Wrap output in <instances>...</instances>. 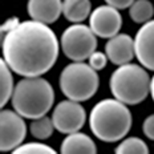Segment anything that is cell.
<instances>
[{"instance_id": "cell-7", "label": "cell", "mask_w": 154, "mask_h": 154, "mask_svg": "<svg viewBox=\"0 0 154 154\" xmlns=\"http://www.w3.org/2000/svg\"><path fill=\"white\" fill-rule=\"evenodd\" d=\"M27 136L24 117L15 110L3 109L0 113V150L11 152L23 143Z\"/></svg>"}, {"instance_id": "cell-12", "label": "cell", "mask_w": 154, "mask_h": 154, "mask_svg": "<svg viewBox=\"0 0 154 154\" xmlns=\"http://www.w3.org/2000/svg\"><path fill=\"white\" fill-rule=\"evenodd\" d=\"M27 11L33 20L52 24L63 15V0H28Z\"/></svg>"}, {"instance_id": "cell-22", "label": "cell", "mask_w": 154, "mask_h": 154, "mask_svg": "<svg viewBox=\"0 0 154 154\" xmlns=\"http://www.w3.org/2000/svg\"><path fill=\"white\" fill-rule=\"evenodd\" d=\"M105 3L117 9H126L134 3V0H105Z\"/></svg>"}, {"instance_id": "cell-16", "label": "cell", "mask_w": 154, "mask_h": 154, "mask_svg": "<svg viewBox=\"0 0 154 154\" xmlns=\"http://www.w3.org/2000/svg\"><path fill=\"white\" fill-rule=\"evenodd\" d=\"M154 15V7L149 0H134V3L129 7L130 19L137 24H143L152 20Z\"/></svg>"}, {"instance_id": "cell-19", "label": "cell", "mask_w": 154, "mask_h": 154, "mask_svg": "<svg viewBox=\"0 0 154 154\" xmlns=\"http://www.w3.org/2000/svg\"><path fill=\"white\" fill-rule=\"evenodd\" d=\"M12 153L15 154H54V149L45 143L40 142H28V143H21L17 146Z\"/></svg>"}, {"instance_id": "cell-6", "label": "cell", "mask_w": 154, "mask_h": 154, "mask_svg": "<svg viewBox=\"0 0 154 154\" xmlns=\"http://www.w3.org/2000/svg\"><path fill=\"white\" fill-rule=\"evenodd\" d=\"M63 53L72 61H84L96 51L97 36L91 27L73 23L63 32L60 38Z\"/></svg>"}, {"instance_id": "cell-21", "label": "cell", "mask_w": 154, "mask_h": 154, "mask_svg": "<svg viewBox=\"0 0 154 154\" xmlns=\"http://www.w3.org/2000/svg\"><path fill=\"white\" fill-rule=\"evenodd\" d=\"M142 130L147 138L154 141V114H150L145 118L142 124Z\"/></svg>"}, {"instance_id": "cell-3", "label": "cell", "mask_w": 154, "mask_h": 154, "mask_svg": "<svg viewBox=\"0 0 154 154\" xmlns=\"http://www.w3.org/2000/svg\"><path fill=\"white\" fill-rule=\"evenodd\" d=\"M12 106L28 120L47 116L54 102V91L49 81L37 77H24L16 84L11 98Z\"/></svg>"}, {"instance_id": "cell-20", "label": "cell", "mask_w": 154, "mask_h": 154, "mask_svg": "<svg viewBox=\"0 0 154 154\" xmlns=\"http://www.w3.org/2000/svg\"><path fill=\"white\" fill-rule=\"evenodd\" d=\"M108 60L109 59H108L106 53H102V52H97V51H94V52L89 56L88 63H89V65H91L93 69L101 70V69H104L105 66H106Z\"/></svg>"}, {"instance_id": "cell-11", "label": "cell", "mask_w": 154, "mask_h": 154, "mask_svg": "<svg viewBox=\"0 0 154 154\" xmlns=\"http://www.w3.org/2000/svg\"><path fill=\"white\" fill-rule=\"evenodd\" d=\"M105 53L109 61L117 66L130 63L136 56L134 38L126 33H117L108 38V43L105 44Z\"/></svg>"}, {"instance_id": "cell-13", "label": "cell", "mask_w": 154, "mask_h": 154, "mask_svg": "<svg viewBox=\"0 0 154 154\" xmlns=\"http://www.w3.org/2000/svg\"><path fill=\"white\" fill-rule=\"evenodd\" d=\"M60 150L64 154H76V153L94 154L97 153V146H96V143L93 142V140L88 134L75 131V133L66 134V137L61 142Z\"/></svg>"}, {"instance_id": "cell-15", "label": "cell", "mask_w": 154, "mask_h": 154, "mask_svg": "<svg viewBox=\"0 0 154 154\" xmlns=\"http://www.w3.org/2000/svg\"><path fill=\"white\" fill-rule=\"evenodd\" d=\"M14 77L12 69L4 60H0V106H5L7 102L12 98L14 94Z\"/></svg>"}, {"instance_id": "cell-10", "label": "cell", "mask_w": 154, "mask_h": 154, "mask_svg": "<svg viewBox=\"0 0 154 154\" xmlns=\"http://www.w3.org/2000/svg\"><path fill=\"white\" fill-rule=\"evenodd\" d=\"M136 57L149 70H154V20L146 21L141 25L134 37Z\"/></svg>"}, {"instance_id": "cell-23", "label": "cell", "mask_w": 154, "mask_h": 154, "mask_svg": "<svg viewBox=\"0 0 154 154\" xmlns=\"http://www.w3.org/2000/svg\"><path fill=\"white\" fill-rule=\"evenodd\" d=\"M20 21H19V19L17 17H11V19H8L7 21H4V24L2 25V33H7V32H9L11 29H14V28L17 25Z\"/></svg>"}, {"instance_id": "cell-1", "label": "cell", "mask_w": 154, "mask_h": 154, "mask_svg": "<svg viewBox=\"0 0 154 154\" xmlns=\"http://www.w3.org/2000/svg\"><path fill=\"white\" fill-rule=\"evenodd\" d=\"M60 43L48 24L33 19L20 21L4 35L3 57L12 72L21 77H37L52 69Z\"/></svg>"}, {"instance_id": "cell-17", "label": "cell", "mask_w": 154, "mask_h": 154, "mask_svg": "<svg viewBox=\"0 0 154 154\" xmlns=\"http://www.w3.org/2000/svg\"><path fill=\"white\" fill-rule=\"evenodd\" d=\"M56 129L53 125L52 118H48L47 116L33 120L29 125V130L31 134L37 140H47L52 136L53 130Z\"/></svg>"}, {"instance_id": "cell-2", "label": "cell", "mask_w": 154, "mask_h": 154, "mask_svg": "<svg viewBox=\"0 0 154 154\" xmlns=\"http://www.w3.org/2000/svg\"><path fill=\"white\" fill-rule=\"evenodd\" d=\"M133 118L126 104L117 98H105L89 114L92 133L102 142H117L129 133Z\"/></svg>"}, {"instance_id": "cell-4", "label": "cell", "mask_w": 154, "mask_h": 154, "mask_svg": "<svg viewBox=\"0 0 154 154\" xmlns=\"http://www.w3.org/2000/svg\"><path fill=\"white\" fill-rule=\"evenodd\" d=\"M150 82L145 66L137 64H124L112 73L109 86L114 98L126 105L142 102L150 93Z\"/></svg>"}, {"instance_id": "cell-5", "label": "cell", "mask_w": 154, "mask_h": 154, "mask_svg": "<svg viewBox=\"0 0 154 154\" xmlns=\"http://www.w3.org/2000/svg\"><path fill=\"white\" fill-rule=\"evenodd\" d=\"M60 89L66 98L73 101H88L96 94L100 79L97 70L82 61H73L60 75Z\"/></svg>"}, {"instance_id": "cell-8", "label": "cell", "mask_w": 154, "mask_h": 154, "mask_svg": "<svg viewBox=\"0 0 154 154\" xmlns=\"http://www.w3.org/2000/svg\"><path fill=\"white\" fill-rule=\"evenodd\" d=\"M51 118L57 131L70 134L82 129L86 121V112L79 101L68 98L56 105Z\"/></svg>"}, {"instance_id": "cell-24", "label": "cell", "mask_w": 154, "mask_h": 154, "mask_svg": "<svg viewBox=\"0 0 154 154\" xmlns=\"http://www.w3.org/2000/svg\"><path fill=\"white\" fill-rule=\"evenodd\" d=\"M150 93H152V98L154 101V76L152 77V82H150Z\"/></svg>"}, {"instance_id": "cell-14", "label": "cell", "mask_w": 154, "mask_h": 154, "mask_svg": "<svg viewBox=\"0 0 154 154\" xmlns=\"http://www.w3.org/2000/svg\"><path fill=\"white\" fill-rule=\"evenodd\" d=\"M91 0H63V15L70 23H82L91 16Z\"/></svg>"}, {"instance_id": "cell-9", "label": "cell", "mask_w": 154, "mask_h": 154, "mask_svg": "<svg viewBox=\"0 0 154 154\" xmlns=\"http://www.w3.org/2000/svg\"><path fill=\"white\" fill-rule=\"evenodd\" d=\"M89 27L97 37L110 38L120 33L122 27V16L120 9L112 5H100L89 16Z\"/></svg>"}, {"instance_id": "cell-18", "label": "cell", "mask_w": 154, "mask_h": 154, "mask_svg": "<svg viewBox=\"0 0 154 154\" xmlns=\"http://www.w3.org/2000/svg\"><path fill=\"white\" fill-rule=\"evenodd\" d=\"M114 152L117 154H146L149 153V147L138 137H129L122 140Z\"/></svg>"}]
</instances>
